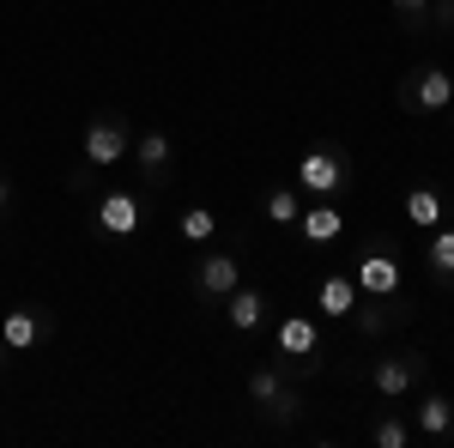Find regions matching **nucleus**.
<instances>
[{"label": "nucleus", "mask_w": 454, "mask_h": 448, "mask_svg": "<svg viewBox=\"0 0 454 448\" xmlns=\"http://www.w3.org/2000/svg\"><path fill=\"white\" fill-rule=\"evenodd\" d=\"M351 285H357V297H394V291H406V273H400V248L382 237H370L357 248V261H351Z\"/></svg>", "instance_id": "obj_1"}, {"label": "nucleus", "mask_w": 454, "mask_h": 448, "mask_svg": "<svg viewBox=\"0 0 454 448\" xmlns=\"http://www.w3.org/2000/svg\"><path fill=\"white\" fill-rule=\"evenodd\" d=\"M297 188H309L315 200H340L351 188V158L346 145H309L297 164Z\"/></svg>", "instance_id": "obj_2"}, {"label": "nucleus", "mask_w": 454, "mask_h": 448, "mask_svg": "<svg viewBox=\"0 0 454 448\" xmlns=\"http://www.w3.org/2000/svg\"><path fill=\"white\" fill-rule=\"evenodd\" d=\"M424 370H430V358L406 345V351H387V358H376V364H370V388H376L387 406H394V400H406V394L424 381Z\"/></svg>", "instance_id": "obj_3"}, {"label": "nucleus", "mask_w": 454, "mask_h": 448, "mask_svg": "<svg viewBox=\"0 0 454 448\" xmlns=\"http://www.w3.org/2000/svg\"><path fill=\"white\" fill-rule=\"evenodd\" d=\"M128 152H134V128H128V115H121V109L91 115V128H85V164L109 170V164H121Z\"/></svg>", "instance_id": "obj_4"}, {"label": "nucleus", "mask_w": 454, "mask_h": 448, "mask_svg": "<svg viewBox=\"0 0 454 448\" xmlns=\"http://www.w3.org/2000/svg\"><path fill=\"white\" fill-rule=\"evenodd\" d=\"M188 285H194V297H200V303H224V297L243 285V255H231V248L200 255V261H194V273H188Z\"/></svg>", "instance_id": "obj_5"}, {"label": "nucleus", "mask_w": 454, "mask_h": 448, "mask_svg": "<svg viewBox=\"0 0 454 448\" xmlns=\"http://www.w3.org/2000/svg\"><path fill=\"white\" fill-rule=\"evenodd\" d=\"M400 104L412 109V115H442V109L454 104L449 67H412V73H406V85H400Z\"/></svg>", "instance_id": "obj_6"}, {"label": "nucleus", "mask_w": 454, "mask_h": 448, "mask_svg": "<svg viewBox=\"0 0 454 448\" xmlns=\"http://www.w3.org/2000/svg\"><path fill=\"white\" fill-rule=\"evenodd\" d=\"M406 321H412V297H406V291H394V297H364V303L351 310L357 340H382V334L406 327Z\"/></svg>", "instance_id": "obj_7"}, {"label": "nucleus", "mask_w": 454, "mask_h": 448, "mask_svg": "<svg viewBox=\"0 0 454 448\" xmlns=\"http://www.w3.org/2000/svg\"><path fill=\"white\" fill-rule=\"evenodd\" d=\"M140 218H145V207H140V194H128V188H109L104 200L91 207L98 237H134V231H140Z\"/></svg>", "instance_id": "obj_8"}, {"label": "nucleus", "mask_w": 454, "mask_h": 448, "mask_svg": "<svg viewBox=\"0 0 454 448\" xmlns=\"http://www.w3.org/2000/svg\"><path fill=\"white\" fill-rule=\"evenodd\" d=\"M49 334H55V315L36 310V303H19V310H6V321H0L6 351H31V345H43Z\"/></svg>", "instance_id": "obj_9"}, {"label": "nucleus", "mask_w": 454, "mask_h": 448, "mask_svg": "<svg viewBox=\"0 0 454 448\" xmlns=\"http://www.w3.org/2000/svg\"><path fill=\"white\" fill-rule=\"evenodd\" d=\"M297 231H303L309 248H327V242H340V231H346V212H340V200H315V207L297 212Z\"/></svg>", "instance_id": "obj_10"}, {"label": "nucleus", "mask_w": 454, "mask_h": 448, "mask_svg": "<svg viewBox=\"0 0 454 448\" xmlns=\"http://www.w3.org/2000/svg\"><path fill=\"white\" fill-rule=\"evenodd\" d=\"M170 158H176V145L164 128H145V134H134V164H140L145 182H164L170 176Z\"/></svg>", "instance_id": "obj_11"}, {"label": "nucleus", "mask_w": 454, "mask_h": 448, "mask_svg": "<svg viewBox=\"0 0 454 448\" xmlns=\"http://www.w3.org/2000/svg\"><path fill=\"white\" fill-rule=\"evenodd\" d=\"M218 310H224V321H231L237 334H254V327L267 321V291H261V285H237Z\"/></svg>", "instance_id": "obj_12"}, {"label": "nucleus", "mask_w": 454, "mask_h": 448, "mask_svg": "<svg viewBox=\"0 0 454 448\" xmlns=\"http://www.w3.org/2000/svg\"><path fill=\"white\" fill-rule=\"evenodd\" d=\"M273 345H279V358H309V351H321V334L309 315H285L273 327Z\"/></svg>", "instance_id": "obj_13"}, {"label": "nucleus", "mask_w": 454, "mask_h": 448, "mask_svg": "<svg viewBox=\"0 0 454 448\" xmlns=\"http://www.w3.org/2000/svg\"><path fill=\"white\" fill-rule=\"evenodd\" d=\"M412 430H419V436H436V443L454 436V400L449 394H424L419 413H412Z\"/></svg>", "instance_id": "obj_14"}, {"label": "nucleus", "mask_w": 454, "mask_h": 448, "mask_svg": "<svg viewBox=\"0 0 454 448\" xmlns=\"http://www.w3.org/2000/svg\"><path fill=\"white\" fill-rule=\"evenodd\" d=\"M315 310L333 315V321L357 310V285H351V273H327L321 279V285H315Z\"/></svg>", "instance_id": "obj_15"}, {"label": "nucleus", "mask_w": 454, "mask_h": 448, "mask_svg": "<svg viewBox=\"0 0 454 448\" xmlns=\"http://www.w3.org/2000/svg\"><path fill=\"white\" fill-rule=\"evenodd\" d=\"M400 212H406V224H419V231H436V224L449 218V200H442L436 188H412V194L400 200Z\"/></svg>", "instance_id": "obj_16"}, {"label": "nucleus", "mask_w": 454, "mask_h": 448, "mask_svg": "<svg viewBox=\"0 0 454 448\" xmlns=\"http://www.w3.org/2000/svg\"><path fill=\"white\" fill-rule=\"evenodd\" d=\"M424 261H430V279H436V285H454V224H449V218L430 231V242H424Z\"/></svg>", "instance_id": "obj_17"}, {"label": "nucleus", "mask_w": 454, "mask_h": 448, "mask_svg": "<svg viewBox=\"0 0 454 448\" xmlns=\"http://www.w3.org/2000/svg\"><path fill=\"white\" fill-rule=\"evenodd\" d=\"M297 212H303V200H297V188H267V200H261V218H267V224H297Z\"/></svg>", "instance_id": "obj_18"}, {"label": "nucleus", "mask_w": 454, "mask_h": 448, "mask_svg": "<svg viewBox=\"0 0 454 448\" xmlns=\"http://www.w3.org/2000/svg\"><path fill=\"white\" fill-rule=\"evenodd\" d=\"M176 231H182L188 242H212V237H218V212H212V207H188L182 218H176Z\"/></svg>", "instance_id": "obj_19"}, {"label": "nucleus", "mask_w": 454, "mask_h": 448, "mask_svg": "<svg viewBox=\"0 0 454 448\" xmlns=\"http://www.w3.org/2000/svg\"><path fill=\"white\" fill-rule=\"evenodd\" d=\"M279 388H285V370H279V364H261V370L248 376V406L261 413V406H267V400H273Z\"/></svg>", "instance_id": "obj_20"}, {"label": "nucleus", "mask_w": 454, "mask_h": 448, "mask_svg": "<svg viewBox=\"0 0 454 448\" xmlns=\"http://www.w3.org/2000/svg\"><path fill=\"white\" fill-rule=\"evenodd\" d=\"M261 418H267V424H297V418H303V394H297V388H279V394L261 406Z\"/></svg>", "instance_id": "obj_21"}, {"label": "nucleus", "mask_w": 454, "mask_h": 448, "mask_svg": "<svg viewBox=\"0 0 454 448\" xmlns=\"http://www.w3.org/2000/svg\"><path fill=\"white\" fill-rule=\"evenodd\" d=\"M370 443H376V448H406V443H412V424L387 413V418H376V424H370Z\"/></svg>", "instance_id": "obj_22"}, {"label": "nucleus", "mask_w": 454, "mask_h": 448, "mask_svg": "<svg viewBox=\"0 0 454 448\" xmlns=\"http://www.w3.org/2000/svg\"><path fill=\"white\" fill-rule=\"evenodd\" d=\"M400 19H406V31H424L430 25V0H387Z\"/></svg>", "instance_id": "obj_23"}, {"label": "nucleus", "mask_w": 454, "mask_h": 448, "mask_svg": "<svg viewBox=\"0 0 454 448\" xmlns=\"http://www.w3.org/2000/svg\"><path fill=\"white\" fill-rule=\"evenodd\" d=\"M430 25L436 31H454V0H430Z\"/></svg>", "instance_id": "obj_24"}, {"label": "nucleus", "mask_w": 454, "mask_h": 448, "mask_svg": "<svg viewBox=\"0 0 454 448\" xmlns=\"http://www.w3.org/2000/svg\"><path fill=\"white\" fill-rule=\"evenodd\" d=\"M12 212V182H6V170H0V218Z\"/></svg>", "instance_id": "obj_25"}, {"label": "nucleus", "mask_w": 454, "mask_h": 448, "mask_svg": "<svg viewBox=\"0 0 454 448\" xmlns=\"http://www.w3.org/2000/svg\"><path fill=\"white\" fill-rule=\"evenodd\" d=\"M0 370H6V340H0Z\"/></svg>", "instance_id": "obj_26"}, {"label": "nucleus", "mask_w": 454, "mask_h": 448, "mask_svg": "<svg viewBox=\"0 0 454 448\" xmlns=\"http://www.w3.org/2000/svg\"><path fill=\"white\" fill-rule=\"evenodd\" d=\"M449 224H454V200H449Z\"/></svg>", "instance_id": "obj_27"}]
</instances>
